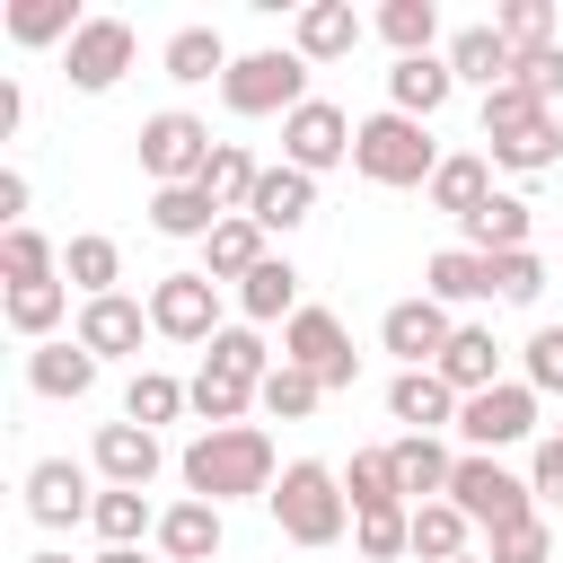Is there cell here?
<instances>
[{
    "mask_svg": "<svg viewBox=\"0 0 563 563\" xmlns=\"http://www.w3.org/2000/svg\"><path fill=\"white\" fill-rule=\"evenodd\" d=\"M176 475H185V493L211 501V510H229V501H264V493L282 484L273 440H264L255 422H238V431H194L185 457H176Z\"/></svg>",
    "mask_w": 563,
    "mask_h": 563,
    "instance_id": "1",
    "label": "cell"
},
{
    "mask_svg": "<svg viewBox=\"0 0 563 563\" xmlns=\"http://www.w3.org/2000/svg\"><path fill=\"white\" fill-rule=\"evenodd\" d=\"M264 510H273V528H282L290 545H308V554L352 528V493H343V475H334L325 457H290L282 484L264 493Z\"/></svg>",
    "mask_w": 563,
    "mask_h": 563,
    "instance_id": "2",
    "label": "cell"
},
{
    "mask_svg": "<svg viewBox=\"0 0 563 563\" xmlns=\"http://www.w3.org/2000/svg\"><path fill=\"white\" fill-rule=\"evenodd\" d=\"M352 167H361L369 185H387V194H413V185L440 176V141H431V123L378 106V114H361V132H352Z\"/></svg>",
    "mask_w": 563,
    "mask_h": 563,
    "instance_id": "3",
    "label": "cell"
},
{
    "mask_svg": "<svg viewBox=\"0 0 563 563\" xmlns=\"http://www.w3.org/2000/svg\"><path fill=\"white\" fill-rule=\"evenodd\" d=\"M220 106H229V114H246V123H264V114H299V106H308V62H299L290 44L238 53V62H229V79H220Z\"/></svg>",
    "mask_w": 563,
    "mask_h": 563,
    "instance_id": "4",
    "label": "cell"
},
{
    "mask_svg": "<svg viewBox=\"0 0 563 563\" xmlns=\"http://www.w3.org/2000/svg\"><path fill=\"white\" fill-rule=\"evenodd\" d=\"M132 141H141V176H150V194H158V185H202V167H211V150H220L211 123L185 114V106H158Z\"/></svg>",
    "mask_w": 563,
    "mask_h": 563,
    "instance_id": "5",
    "label": "cell"
},
{
    "mask_svg": "<svg viewBox=\"0 0 563 563\" xmlns=\"http://www.w3.org/2000/svg\"><path fill=\"white\" fill-rule=\"evenodd\" d=\"M449 501L484 528V537H501V528H519V519H537V493H528V475H510L501 457H475V449H457V475H449Z\"/></svg>",
    "mask_w": 563,
    "mask_h": 563,
    "instance_id": "6",
    "label": "cell"
},
{
    "mask_svg": "<svg viewBox=\"0 0 563 563\" xmlns=\"http://www.w3.org/2000/svg\"><path fill=\"white\" fill-rule=\"evenodd\" d=\"M457 440H466L475 457H501V449L537 440V387H528V378H501V387L466 396V405H457Z\"/></svg>",
    "mask_w": 563,
    "mask_h": 563,
    "instance_id": "7",
    "label": "cell"
},
{
    "mask_svg": "<svg viewBox=\"0 0 563 563\" xmlns=\"http://www.w3.org/2000/svg\"><path fill=\"white\" fill-rule=\"evenodd\" d=\"M282 361L308 369L317 387H352V378H361V352H352V334H343L334 308H299V317L282 325Z\"/></svg>",
    "mask_w": 563,
    "mask_h": 563,
    "instance_id": "8",
    "label": "cell"
},
{
    "mask_svg": "<svg viewBox=\"0 0 563 563\" xmlns=\"http://www.w3.org/2000/svg\"><path fill=\"white\" fill-rule=\"evenodd\" d=\"M352 114L334 106V97H308L299 114H282V167H299V176H325V167H343L352 158Z\"/></svg>",
    "mask_w": 563,
    "mask_h": 563,
    "instance_id": "9",
    "label": "cell"
},
{
    "mask_svg": "<svg viewBox=\"0 0 563 563\" xmlns=\"http://www.w3.org/2000/svg\"><path fill=\"white\" fill-rule=\"evenodd\" d=\"M150 325L167 343H202L211 352V334H220V282L211 273H158L150 282Z\"/></svg>",
    "mask_w": 563,
    "mask_h": 563,
    "instance_id": "10",
    "label": "cell"
},
{
    "mask_svg": "<svg viewBox=\"0 0 563 563\" xmlns=\"http://www.w3.org/2000/svg\"><path fill=\"white\" fill-rule=\"evenodd\" d=\"M132 53H141V35H132L123 18H88V26L70 35V53H62V79H70L79 97H106V88L132 70Z\"/></svg>",
    "mask_w": 563,
    "mask_h": 563,
    "instance_id": "11",
    "label": "cell"
},
{
    "mask_svg": "<svg viewBox=\"0 0 563 563\" xmlns=\"http://www.w3.org/2000/svg\"><path fill=\"white\" fill-rule=\"evenodd\" d=\"M88 475H97V466H79V457H35L26 484H18V493H26V519H35V528H79V519L97 510V484H88Z\"/></svg>",
    "mask_w": 563,
    "mask_h": 563,
    "instance_id": "12",
    "label": "cell"
},
{
    "mask_svg": "<svg viewBox=\"0 0 563 563\" xmlns=\"http://www.w3.org/2000/svg\"><path fill=\"white\" fill-rule=\"evenodd\" d=\"M449 334H457V317H449L431 290H413V299H396V308L378 317V343L396 352V369H431V361L449 352Z\"/></svg>",
    "mask_w": 563,
    "mask_h": 563,
    "instance_id": "13",
    "label": "cell"
},
{
    "mask_svg": "<svg viewBox=\"0 0 563 563\" xmlns=\"http://www.w3.org/2000/svg\"><path fill=\"white\" fill-rule=\"evenodd\" d=\"M70 334L97 352V361H141V334H158L150 325V299H79V317H70Z\"/></svg>",
    "mask_w": 563,
    "mask_h": 563,
    "instance_id": "14",
    "label": "cell"
},
{
    "mask_svg": "<svg viewBox=\"0 0 563 563\" xmlns=\"http://www.w3.org/2000/svg\"><path fill=\"white\" fill-rule=\"evenodd\" d=\"M88 466H97V484L150 493V475L167 466V449H158V431H141V422H97V440H88Z\"/></svg>",
    "mask_w": 563,
    "mask_h": 563,
    "instance_id": "15",
    "label": "cell"
},
{
    "mask_svg": "<svg viewBox=\"0 0 563 563\" xmlns=\"http://www.w3.org/2000/svg\"><path fill=\"white\" fill-rule=\"evenodd\" d=\"M440 62L457 70V88H484V97L519 79V53L501 44V26H493V18H475V26H457V35L440 44Z\"/></svg>",
    "mask_w": 563,
    "mask_h": 563,
    "instance_id": "16",
    "label": "cell"
},
{
    "mask_svg": "<svg viewBox=\"0 0 563 563\" xmlns=\"http://www.w3.org/2000/svg\"><path fill=\"white\" fill-rule=\"evenodd\" d=\"M369 26H361V9L352 0H308L299 18H290V53L317 70V62H352V44H361Z\"/></svg>",
    "mask_w": 563,
    "mask_h": 563,
    "instance_id": "17",
    "label": "cell"
},
{
    "mask_svg": "<svg viewBox=\"0 0 563 563\" xmlns=\"http://www.w3.org/2000/svg\"><path fill=\"white\" fill-rule=\"evenodd\" d=\"M97 369H106V361H97L79 334H53V343H35V352H26V387H35V396H53V405H79V396L97 387Z\"/></svg>",
    "mask_w": 563,
    "mask_h": 563,
    "instance_id": "18",
    "label": "cell"
},
{
    "mask_svg": "<svg viewBox=\"0 0 563 563\" xmlns=\"http://www.w3.org/2000/svg\"><path fill=\"white\" fill-rule=\"evenodd\" d=\"M150 545H158L167 563H211V554L229 545V510H211V501H194V493H185V501H167V510H158V537H150Z\"/></svg>",
    "mask_w": 563,
    "mask_h": 563,
    "instance_id": "19",
    "label": "cell"
},
{
    "mask_svg": "<svg viewBox=\"0 0 563 563\" xmlns=\"http://www.w3.org/2000/svg\"><path fill=\"white\" fill-rule=\"evenodd\" d=\"M457 405H466V396H457L440 369H396V378H387V413H396L405 431H457Z\"/></svg>",
    "mask_w": 563,
    "mask_h": 563,
    "instance_id": "20",
    "label": "cell"
},
{
    "mask_svg": "<svg viewBox=\"0 0 563 563\" xmlns=\"http://www.w3.org/2000/svg\"><path fill=\"white\" fill-rule=\"evenodd\" d=\"M396 449V493L422 510V501H449V475H457V449L440 440V431H405V440H387Z\"/></svg>",
    "mask_w": 563,
    "mask_h": 563,
    "instance_id": "21",
    "label": "cell"
},
{
    "mask_svg": "<svg viewBox=\"0 0 563 563\" xmlns=\"http://www.w3.org/2000/svg\"><path fill=\"white\" fill-rule=\"evenodd\" d=\"M493 194H501V185H493V158H484V150H449V158H440V176L422 185V202H431V211H449V220H475Z\"/></svg>",
    "mask_w": 563,
    "mask_h": 563,
    "instance_id": "22",
    "label": "cell"
},
{
    "mask_svg": "<svg viewBox=\"0 0 563 563\" xmlns=\"http://www.w3.org/2000/svg\"><path fill=\"white\" fill-rule=\"evenodd\" d=\"M246 220H255L264 238H290V229H308V220H317V176H299V167H264V185H255Z\"/></svg>",
    "mask_w": 563,
    "mask_h": 563,
    "instance_id": "23",
    "label": "cell"
},
{
    "mask_svg": "<svg viewBox=\"0 0 563 563\" xmlns=\"http://www.w3.org/2000/svg\"><path fill=\"white\" fill-rule=\"evenodd\" d=\"M449 97H457V70H449L440 53H413V62H396V70H387V106H396V114H413V123H431Z\"/></svg>",
    "mask_w": 563,
    "mask_h": 563,
    "instance_id": "24",
    "label": "cell"
},
{
    "mask_svg": "<svg viewBox=\"0 0 563 563\" xmlns=\"http://www.w3.org/2000/svg\"><path fill=\"white\" fill-rule=\"evenodd\" d=\"M308 299H299V273H290V255H264L246 282H238V317L246 325H290Z\"/></svg>",
    "mask_w": 563,
    "mask_h": 563,
    "instance_id": "25",
    "label": "cell"
},
{
    "mask_svg": "<svg viewBox=\"0 0 563 563\" xmlns=\"http://www.w3.org/2000/svg\"><path fill=\"white\" fill-rule=\"evenodd\" d=\"M0 317H9V334L35 352V343L62 334V317H70V282H18V290H0Z\"/></svg>",
    "mask_w": 563,
    "mask_h": 563,
    "instance_id": "26",
    "label": "cell"
},
{
    "mask_svg": "<svg viewBox=\"0 0 563 563\" xmlns=\"http://www.w3.org/2000/svg\"><path fill=\"white\" fill-rule=\"evenodd\" d=\"M229 62H238V53H229V35H220V26H176V35H167V53H158V70H167L176 88L229 79Z\"/></svg>",
    "mask_w": 563,
    "mask_h": 563,
    "instance_id": "27",
    "label": "cell"
},
{
    "mask_svg": "<svg viewBox=\"0 0 563 563\" xmlns=\"http://www.w3.org/2000/svg\"><path fill=\"white\" fill-rule=\"evenodd\" d=\"M457 229H466L475 255H519V246L537 238V202H528V194H493V202H484L475 220H457Z\"/></svg>",
    "mask_w": 563,
    "mask_h": 563,
    "instance_id": "28",
    "label": "cell"
},
{
    "mask_svg": "<svg viewBox=\"0 0 563 563\" xmlns=\"http://www.w3.org/2000/svg\"><path fill=\"white\" fill-rule=\"evenodd\" d=\"M457 396H484V387H501V343H493V325H457L449 334V352L431 361Z\"/></svg>",
    "mask_w": 563,
    "mask_h": 563,
    "instance_id": "29",
    "label": "cell"
},
{
    "mask_svg": "<svg viewBox=\"0 0 563 563\" xmlns=\"http://www.w3.org/2000/svg\"><path fill=\"white\" fill-rule=\"evenodd\" d=\"M493 167H510V176H545L554 158H563V123L554 114H528V123H510V132H493V150H484Z\"/></svg>",
    "mask_w": 563,
    "mask_h": 563,
    "instance_id": "30",
    "label": "cell"
},
{
    "mask_svg": "<svg viewBox=\"0 0 563 563\" xmlns=\"http://www.w3.org/2000/svg\"><path fill=\"white\" fill-rule=\"evenodd\" d=\"M220 220H229V211H220L202 185H158V194H150V229H158V238H176V246H185V238L202 246Z\"/></svg>",
    "mask_w": 563,
    "mask_h": 563,
    "instance_id": "31",
    "label": "cell"
},
{
    "mask_svg": "<svg viewBox=\"0 0 563 563\" xmlns=\"http://www.w3.org/2000/svg\"><path fill=\"white\" fill-rule=\"evenodd\" d=\"M62 282H70L79 299H114V282H123V246H114L106 229H79V238L62 246Z\"/></svg>",
    "mask_w": 563,
    "mask_h": 563,
    "instance_id": "32",
    "label": "cell"
},
{
    "mask_svg": "<svg viewBox=\"0 0 563 563\" xmlns=\"http://www.w3.org/2000/svg\"><path fill=\"white\" fill-rule=\"evenodd\" d=\"M422 290H431L440 308H466V299H493V255H475V246H440V255L422 264Z\"/></svg>",
    "mask_w": 563,
    "mask_h": 563,
    "instance_id": "33",
    "label": "cell"
},
{
    "mask_svg": "<svg viewBox=\"0 0 563 563\" xmlns=\"http://www.w3.org/2000/svg\"><path fill=\"white\" fill-rule=\"evenodd\" d=\"M264 255H273V238H264L246 211H238V220H220V229L202 238V273H211V282H246Z\"/></svg>",
    "mask_w": 563,
    "mask_h": 563,
    "instance_id": "34",
    "label": "cell"
},
{
    "mask_svg": "<svg viewBox=\"0 0 563 563\" xmlns=\"http://www.w3.org/2000/svg\"><path fill=\"white\" fill-rule=\"evenodd\" d=\"M202 369H220V378H238V387H264L282 361H273L264 325H220V334H211V352H202Z\"/></svg>",
    "mask_w": 563,
    "mask_h": 563,
    "instance_id": "35",
    "label": "cell"
},
{
    "mask_svg": "<svg viewBox=\"0 0 563 563\" xmlns=\"http://www.w3.org/2000/svg\"><path fill=\"white\" fill-rule=\"evenodd\" d=\"M88 528H97V545H141V537H158V501L150 493H123V484H97Z\"/></svg>",
    "mask_w": 563,
    "mask_h": 563,
    "instance_id": "36",
    "label": "cell"
},
{
    "mask_svg": "<svg viewBox=\"0 0 563 563\" xmlns=\"http://www.w3.org/2000/svg\"><path fill=\"white\" fill-rule=\"evenodd\" d=\"M79 26H88V9H70V0H9V35H18L26 53H44V44L70 53Z\"/></svg>",
    "mask_w": 563,
    "mask_h": 563,
    "instance_id": "37",
    "label": "cell"
},
{
    "mask_svg": "<svg viewBox=\"0 0 563 563\" xmlns=\"http://www.w3.org/2000/svg\"><path fill=\"white\" fill-rule=\"evenodd\" d=\"M255 185H264L255 150H246V141H220V150H211V167H202V194H211V202H220V211L238 220V211L255 202Z\"/></svg>",
    "mask_w": 563,
    "mask_h": 563,
    "instance_id": "38",
    "label": "cell"
},
{
    "mask_svg": "<svg viewBox=\"0 0 563 563\" xmlns=\"http://www.w3.org/2000/svg\"><path fill=\"white\" fill-rule=\"evenodd\" d=\"M18 282H62V246L26 220V229H0V290H18Z\"/></svg>",
    "mask_w": 563,
    "mask_h": 563,
    "instance_id": "39",
    "label": "cell"
},
{
    "mask_svg": "<svg viewBox=\"0 0 563 563\" xmlns=\"http://www.w3.org/2000/svg\"><path fill=\"white\" fill-rule=\"evenodd\" d=\"M176 413H194V387L167 378V369H132V387H123V422L158 431V422H176Z\"/></svg>",
    "mask_w": 563,
    "mask_h": 563,
    "instance_id": "40",
    "label": "cell"
},
{
    "mask_svg": "<svg viewBox=\"0 0 563 563\" xmlns=\"http://www.w3.org/2000/svg\"><path fill=\"white\" fill-rule=\"evenodd\" d=\"M466 537H475V519H466L457 501H422V510H413V554H422V563H457V554H475Z\"/></svg>",
    "mask_w": 563,
    "mask_h": 563,
    "instance_id": "41",
    "label": "cell"
},
{
    "mask_svg": "<svg viewBox=\"0 0 563 563\" xmlns=\"http://www.w3.org/2000/svg\"><path fill=\"white\" fill-rule=\"evenodd\" d=\"M343 493H352V519L361 510H387V501H405L396 493V449L378 440V449H352V466H343Z\"/></svg>",
    "mask_w": 563,
    "mask_h": 563,
    "instance_id": "42",
    "label": "cell"
},
{
    "mask_svg": "<svg viewBox=\"0 0 563 563\" xmlns=\"http://www.w3.org/2000/svg\"><path fill=\"white\" fill-rule=\"evenodd\" d=\"M378 35L396 44V62L440 53V9H431V0H387V9H378Z\"/></svg>",
    "mask_w": 563,
    "mask_h": 563,
    "instance_id": "43",
    "label": "cell"
},
{
    "mask_svg": "<svg viewBox=\"0 0 563 563\" xmlns=\"http://www.w3.org/2000/svg\"><path fill=\"white\" fill-rule=\"evenodd\" d=\"M493 26H501V44H510V53H545V44H563L554 0H501V9H493Z\"/></svg>",
    "mask_w": 563,
    "mask_h": 563,
    "instance_id": "44",
    "label": "cell"
},
{
    "mask_svg": "<svg viewBox=\"0 0 563 563\" xmlns=\"http://www.w3.org/2000/svg\"><path fill=\"white\" fill-rule=\"evenodd\" d=\"M352 545H361L369 563H396V554H413V501L361 510V519H352Z\"/></svg>",
    "mask_w": 563,
    "mask_h": 563,
    "instance_id": "45",
    "label": "cell"
},
{
    "mask_svg": "<svg viewBox=\"0 0 563 563\" xmlns=\"http://www.w3.org/2000/svg\"><path fill=\"white\" fill-rule=\"evenodd\" d=\"M185 387H194L202 431H238V422H246V405H255V387H238V378H220V369H194Z\"/></svg>",
    "mask_w": 563,
    "mask_h": 563,
    "instance_id": "46",
    "label": "cell"
},
{
    "mask_svg": "<svg viewBox=\"0 0 563 563\" xmlns=\"http://www.w3.org/2000/svg\"><path fill=\"white\" fill-rule=\"evenodd\" d=\"M255 405H264V413H273V422H308V413H317V405H325V387H317V378H308V369H290V361H282V369H273V378H264V387H255Z\"/></svg>",
    "mask_w": 563,
    "mask_h": 563,
    "instance_id": "47",
    "label": "cell"
},
{
    "mask_svg": "<svg viewBox=\"0 0 563 563\" xmlns=\"http://www.w3.org/2000/svg\"><path fill=\"white\" fill-rule=\"evenodd\" d=\"M493 299H501V308H537V299H545V255H537V246L493 255Z\"/></svg>",
    "mask_w": 563,
    "mask_h": 563,
    "instance_id": "48",
    "label": "cell"
},
{
    "mask_svg": "<svg viewBox=\"0 0 563 563\" xmlns=\"http://www.w3.org/2000/svg\"><path fill=\"white\" fill-rule=\"evenodd\" d=\"M493 563H554V519L537 510V519H519V528H501L493 545H484Z\"/></svg>",
    "mask_w": 563,
    "mask_h": 563,
    "instance_id": "49",
    "label": "cell"
},
{
    "mask_svg": "<svg viewBox=\"0 0 563 563\" xmlns=\"http://www.w3.org/2000/svg\"><path fill=\"white\" fill-rule=\"evenodd\" d=\"M519 378H528L537 396H563V325H537V334H528V352H519Z\"/></svg>",
    "mask_w": 563,
    "mask_h": 563,
    "instance_id": "50",
    "label": "cell"
},
{
    "mask_svg": "<svg viewBox=\"0 0 563 563\" xmlns=\"http://www.w3.org/2000/svg\"><path fill=\"white\" fill-rule=\"evenodd\" d=\"M528 114H554V106H537L519 79H510V88H493V97H484V141H493V132H510V123H528Z\"/></svg>",
    "mask_w": 563,
    "mask_h": 563,
    "instance_id": "51",
    "label": "cell"
},
{
    "mask_svg": "<svg viewBox=\"0 0 563 563\" xmlns=\"http://www.w3.org/2000/svg\"><path fill=\"white\" fill-rule=\"evenodd\" d=\"M519 88H528L537 106H554V97H563V44H545V53H519Z\"/></svg>",
    "mask_w": 563,
    "mask_h": 563,
    "instance_id": "52",
    "label": "cell"
},
{
    "mask_svg": "<svg viewBox=\"0 0 563 563\" xmlns=\"http://www.w3.org/2000/svg\"><path fill=\"white\" fill-rule=\"evenodd\" d=\"M528 493H537V501H563V431H545V440L528 449Z\"/></svg>",
    "mask_w": 563,
    "mask_h": 563,
    "instance_id": "53",
    "label": "cell"
},
{
    "mask_svg": "<svg viewBox=\"0 0 563 563\" xmlns=\"http://www.w3.org/2000/svg\"><path fill=\"white\" fill-rule=\"evenodd\" d=\"M0 220L26 229V176H18V167H0Z\"/></svg>",
    "mask_w": 563,
    "mask_h": 563,
    "instance_id": "54",
    "label": "cell"
},
{
    "mask_svg": "<svg viewBox=\"0 0 563 563\" xmlns=\"http://www.w3.org/2000/svg\"><path fill=\"white\" fill-rule=\"evenodd\" d=\"M26 123V97H18V79H0V141Z\"/></svg>",
    "mask_w": 563,
    "mask_h": 563,
    "instance_id": "55",
    "label": "cell"
},
{
    "mask_svg": "<svg viewBox=\"0 0 563 563\" xmlns=\"http://www.w3.org/2000/svg\"><path fill=\"white\" fill-rule=\"evenodd\" d=\"M88 563H150V554H141V545H97Z\"/></svg>",
    "mask_w": 563,
    "mask_h": 563,
    "instance_id": "56",
    "label": "cell"
},
{
    "mask_svg": "<svg viewBox=\"0 0 563 563\" xmlns=\"http://www.w3.org/2000/svg\"><path fill=\"white\" fill-rule=\"evenodd\" d=\"M26 563H70V554H62V545H35V554H26Z\"/></svg>",
    "mask_w": 563,
    "mask_h": 563,
    "instance_id": "57",
    "label": "cell"
},
{
    "mask_svg": "<svg viewBox=\"0 0 563 563\" xmlns=\"http://www.w3.org/2000/svg\"><path fill=\"white\" fill-rule=\"evenodd\" d=\"M457 563H493V554H457Z\"/></svg>",
    "mask_w": 563,
    "mask_h": 563,
    "instance_id": "58",
    "label": "cell"
}]
</instances>
